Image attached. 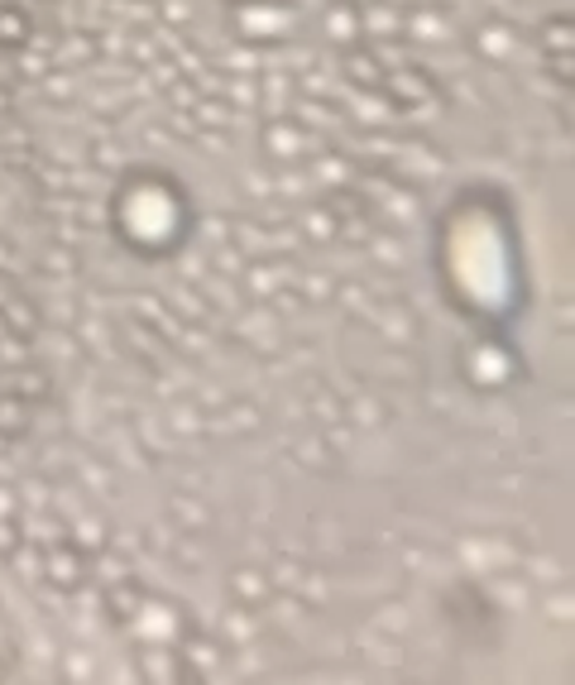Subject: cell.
<instances>
[{
  "instance_id": "cell-1",
  "label": "cell",
  "mask_w": 575,
  "mask_h": 685,
  "mask_svg": "<svg viewBox=\"0 0 575 685\" xmlns=\"http://www.w3.org/2000/svg\"><path fill=\"white\" fill-rule=\"evenodd\" d=\"M34 20L24 15L20 5H0V48H24L29 44Z\"/></svg>"
},
{
  "instance_id": "cell-2",
  "label": "cell",
  "mask_w": 575,
  "mask_h": 685,
  "mask_svg": "<svg viewBox=\"0 0 575 685\" xmlns=\"http://www.w3.org/2000/svg\"><path fill=\"white\" fill-rule=\"evenodd\" d=\"M264 139H273V154H279V159H293V154L303 149V130L297 125H273V135H264Z\"/></svg>"
},
{
  "instance_id": "cell-3",
  "label": "cell",
  "mask_w": 575,
  "mask_h": 685,
  "mask_svg": "<svg viewBox=\"0 0 575 685\" xmlns=\"http://www.w3.org/2000/svg\"><path fill=\"white\" fill-rule=\"evenodd\" d=\"M331 34H335V39H355V34H359V15H355V10H335V15H331Z\"/></svg>"
}]
</instances>
